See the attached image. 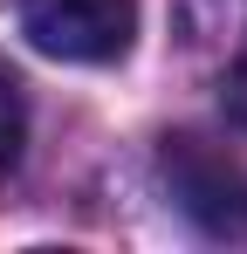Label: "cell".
<instances>
[{"label":"cell","instance_id":"6da1fadb","mask_svg":"<svg viewBox=\"0 0 247 254\" xmlns=\"http://www.w3.org/2000/svg\"><path fill=\"white\" fill-rule=\"evenodd\" d=\"M158 165H165V186H172L185 220H199L220 241H247V165L241 158H227L220 144L179 130V137H165Z\"/></svg>","mask_w":247,"mask_h":254},{"label":"cell","instance_id":"7a4b0ae2","mask_svg":"<svg viewBox=\"0 0 247 254\" xmlns=\"http://www.w3.org/2000/svg\"><path fill=\"white\" fill-rule=\"evenodd\" d=\"M21 35L55 62H117L137 35V0H21Z\"/></svg>","mask_w":247,"mask_h":254},{"label":"cell","instance_id":"3957f363","mask_svg":"<svg viewBox=\"0 0 247 254\" xmlns=\"http://www.w3.org/2000/svg\"><path fill=\"white\" fill-rule=\"evenodd\" d=\"M179 48L213 83L227 124L247 130V0H179Z\"/></svg>","mask_w":247,"mask_h":254},{"label":"cell","instance_id":"277c9868","mask_svg":"<svg viewBox=\"0 0 247 254\" xmlns=\"http://www.w3.org/2000/svg\"><path fill=\"white\" fill-rule=\"evenodd\" d=\"M21 151H28V96H21V76L0 62V186L14 179Z\"/></svg>","mask_w":247,"mask_h":254}]
</instances>
